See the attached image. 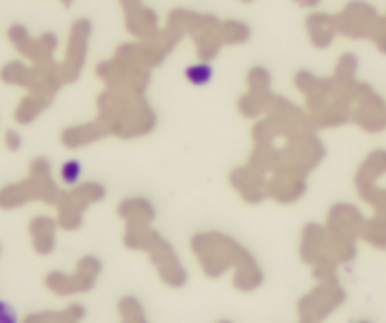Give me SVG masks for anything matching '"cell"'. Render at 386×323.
I'll use <instances>...</instances> for the list:
<instances>
[{
    "mask_svg": "<svg viewBox=\"0 0 386 323\" xmlns=\"http://www.w3.org/2000/svg\"><path fill=\"white\" fill-rule=\"evenodd\" d=\"M354 242H345L326 231L324 224L309 221L301 227L298 240V255L303 265L309 268L317 265H342L354 257Z\"/></svg>",
    "mask_w": 386,
    "mask_h": 323,
    "instance_id": "cell-6",
    "label": "cell"
},
{
    "mask_svg": "<svg viewBox=\"0 0 386 323\" xmlns=\"http://www.w3.org/2000/svg\"><path fill=\"white\" fill-rule=\"evenodd\" d=\"M231 286L239 293H254L263 286L265 282V273H263L262 263L258 261L252 249H246L237 267L229 274Z\"/></svg>",
    "mask_w": 386,
    "mask_h": 323,
    "instance_id": "cell-19",
    "label": "cell"
},
{
    "mask_svg": "<svg viewBox=\"0 0 386 323\" xmlns=\"http://www.w3.org/2000/svg\"><path fill=\"white\" fill-rule=\"evenodd\" d=\"M309 176L290 165H279L267 176V200L279 206H293L303 199L309 189Z\"/></svg>",
    "mask_w": 386,
    "mask_h": 323,
    "instance_id": "cell-10",
    "label": "cell"
},
{
    "mask_svg": "<svg viewBox=\"0 0 386 323\" xmlns=\"http://www.w3.org/2000/svg\"><path fill=\"white\" fill-rule=\"evenodd\" d=\"M342 303L345 291L339 280L314 282V286L303 293L295 305L298 323H324Z\"/></svg>",
    "mask_w": 386,
    "mask_h": 323,
    "instance_id": "cell-9",
    "label": "cell"
},
{
    "mask_svg": "<svg viewBox=\"0 0 386 323\" xmlns=\"http://www.w3.org/2000/svg\"><path fill=\"white\" fill-rule=\"evenodd\" d=\"M95 119L102 127L106 138L140 140L154 135L157 114L144 93L105 89L97 99Z\"/></svg>",
    "mask_w": 386,
    "mask_h": 323,
    "instance_id": "cell-1",
    "label": "cell"
},
{
    "mask_svg": "<svg viewBox=\"0 0 386 323\" xmlns=\"http://www.w3.org/2000/svg\"><path fill=\"white\" fill-rule=\"evenodd\" d=\"M212 70L208 67V62H195V64H189L186 69V78L189 83L193 85H205L206 81L211 80Z\"/></svg>",
    "mask_w": 386,
    "mask_h": 323,
    "instance_id": "cell-25",
    "label": "cell"
},
{
    "mask_svg": "<svg viewBox=\"0 0 386 323\" xmlns=\"http://www.w3.org/2000/svg\"><path fill=\"white\" fill-rule=\"evenodd\" d=\"M293 85L303 95V110L317 131L333 129L349 119L350 104L347 83H341L335 78L326 80L309 70H301L293 78Z\"/></svg>",
    "mask_w": 386,
    "mask_h": 323,
    "instance_id": "cell-2",
    "label": "cell"
},
{
    "mask_svg": "<svg viewBox=\"0 0 386 323\" xmlns=\"http://www.w3.org/2000/svg\"><path fill=\"white\" fill-rule=\"evenodd\" d=\"M121 242L127 249L146 255L157 280L168 289H182L187 284V268L167 236L156 227L124 229Z\"/></svg>",
    "mask_w": 386,
    "mask_h": 323,
    "instance_id": "cell-3",
    "label": "cell"
},
{
    "mask_svg": "<svg viewBox=\"0 0 386 323\" xmlns=\"http://www.w3.org/2000/svg\"><path fill=\"white\" fill-rule=\"evenodd\" d=\"M55 95L44 93V91H29V93L19 100L15 110H13V119L19 125H31L34 123L42 114L48 110Z\"/></svg>",
    "mask_w": 386,
    "mask_h": 323,
    "instance_id": "cell-20",
    "label": "cell"
},
{
    "mask_svg": "<svg viewBox=\"0 0 386 323\" xmlns=\"http://www.w3.org/2000/svg\"><path fill=\"white\" fill-rule=\"evenodd\" d=\"M19 323H46V316L44 310L40 312H31V314H27L19 319Z\"/></svg>",
    "mask_w": 386,
    "mask_h": 323,
    "instance_id": "cell-28",
    "label": "cell"
},
{
    "mask_svg": "<svg viewBox=\"0 0 386 323\" xmlns=\"http://www.w3.org/2000/svg\"><path fill=\"white\" fill-rule=\"evenodd\" d=\"M352 323H371V322H369V319H354Z\"/></svg>",
    "mask_w": 386,
    "mask_h": 323,
    "instance_id": "cell-32",
    "label": "cell"
},
{
    "mask_svg": "<svg viewBox=\"0 0 386 323\" xmlns=\"http://www.w3.org/2000/svg\"><path fill=\"white\" fill-rule=\"evenodd\" d=\"M116 316H118L116 323H152L142 301L131 293L124 295L116 303Z\"/></svg>",
    "mask_w": 386,
    "mask_h": 323,
    "instance_id": "cell-22",
    "label": "cell"
},
{
    "mask_svg": "<svg viewBox=\"0 0 386 323\" xmlns=\"http://www.w3.org/2000/svg\"><path fill=\"white\" fill-rule=\"evenodd\" d=\"M102 276V261L93 254L78 257L72 270H50L44 276V287L51 295L61 298L86 295L99 284Z\"/></svg>",
    "mask_w": 386,
    "mask_h": 323,
    "instance_id": "cell-8",
    "label": "cell"
},
{
    "mask_svg": "<svg viewBox=\"0 0 386 323\" xmlns=\"http://www.w3.org/2000/svg\"><path fill=\"white\" fill-rule=\"evenodd\" d=\"M326 231L331 236H335L345 242H354L356 236L361 235V218L360 212L349 202H335L331 206L324 219Z\"/></svg>",
    "mask_w": 386,
    "mask_h": 323,
    "instance_id": "cell-16",
    "label": "cell"
},
{
    "mask_svg": "<svg viewBox=\"0 0 386 323\" xmlns=\"http://www.w3.org/2000/svg\"><path fill=\"white\" fill-rule=\"evenodd\" d=\"M61 191L50 159L38 156L29 163L27 174L21 180L0 187V210H19L31 202L53 206Z\"/></svg>",
    "mask_w": 386,
    "mask_h": 323,
    "instance_id": "cell-4",
    "label": "cell"
},
{
    "mask_svg": "<svg viewBox=\"0 0 386 323\" xmlns=\"http://www.w3.org/2000/svg\"><path fill=\"white\" fill-rule=\"evenodd\" d=\"M89 38H91V23L88 19H76L69 31L62 61L59 62V70H61L65 83L78 80V76L81 74L86 59H88Z\"/></svg>",
    "mask_w": 386,
    "mask_h": 323,
    "instance_id": "cell-12",
    "label": "cell"
},
{
    "mask_svg": "<svg viewBox=\"0 0 386 323\" xmlns=\"http://www.w3.org/2000/svg\"><path fill=\"white\" fill-rule=\"evenodd\" d=\"M239 2H244V4H248V2H254V0H239Z\"/></svg>",
    "mask_w": 386,
    "mask_h": 323,
    "instance_id": "cell-33",
    "label": "cell"
},
{
    "mask_svg": "<svg viewBox=\"0 0 386 323\" xmlns=\"http://www.w3.org/2000/svg\"><path fill=\"white\" fill-rule=\"evenodd\" d=\"M116 214L124 229H146L154 227L157 208L146 195H127L116 205Z\"/></svg>",
    "mask_w": 386,
    "mask_h": 323,
    "instance_id": "cell-14",
    "label": "cell"
},
{
    "mask_svg": "<svg viewBox=\"0 0 386 323\" xmlns=\"http://www.w3.org/2000/svg\"><path fill=\"white\" fill-rule=\"evenodd\" d=\"M106 138L102 127L97 119L91 121H80V123H70L62 127L59 132V144L69 151H80V149L91 148L95 144L102 142Z\"/></svg>",
    "mask_w": 386,
    "mask_h": 323,
    "instance_id": "cell-18",
    "label": "cell"
},
{
    "mask_svg": "<svg viewBox=\"0 0 386 323\" xmlns=\"http://www.w3.org/2000/svg\"><path fill=\"white\" fill-rule=\"evenodd\" d=\"M119 6L124 10L125 29L137 40H148L161 31L157 13L144 6L142 0H119Z\"/></svg>",
    "mask_w": 386,
    "mask_h": 323,
    "instance_id": "cell-15",
    "label": "cell"
},
{
    "mask_svg": "<svg viewBox=\"0 0 386 323\" xmlns=\"http://www.w3.org/2000/svg\"><path fill=\"white\" fill-rule=\"evenodd\" d=\"M214 323H233L231 319H227V317H222V319H216Z\"/></svg>",
    "mask_w": 386,
    "mask_h": 323,
    "instance_id": "cell-30",
    "label": "cell"
},
{
    "mask_svg": "<svg viewBox=\"0 0 386 323\" xmlns=\"http://www.w3.org/2000/svg\"><path fill=\"white\" fill-rule=\"evenodd\" d=\"M305 29L312 48L322 50V48H328V46L331 44L333 36H335V18H331V15H328V13L324 12H312L311 15L307 18Z\"/></svg>",
    "mask_w": 386,
    "mask_h": 323,
    "instance_id": "cell-21",
    "label": "cell"
},
{
    "mask_svg": "<svg viewBox=\"0 0 386 323\" xmlns=\"http://www.w3.org/2000/svg\"><path fill=\"white\" fill-rule=\"evenodd\" d=\"M246 249L235 236L220 229H203L189 236V252L201 274L208 280L229 276Z\"/></svg>",
    "mask_w": 386,
    "mask_h": 323,
    "instance_id": "cell-5",
    "label": "cell"
},
{
    "mask_svg": "<svg viewBox=\"0 0 386 323\" xmlns=\"http://www.w3.org/2000/svg\"><path fill=\"white\" fill-rule=\"evenodd\" d=\"M273 99L271 93V74L265 67L255 64L246 74V91L237 100V112L248 121H258L265 116L269 102Z\"/></svg>",
    "mask_w": 386,
    "mask_h": 323,
    "instance_id": "cell-11",
    "label": "cell"
},
{
    "mask_svg": "<svg viewBox=\"0 0 386 323\" xmlns=\"http://www.w3.org/2000/svg\"><path fill=\"white\" fill-rule=\"evenodd\" d=\"M0 323H19V317L10 305L0 301Z\"/></svg>",
    "mask_w": 386,
    "mask_h": 323,
    "instance_id": "cell-27",
    "label": "cell"
},
{
    "mask_svg": "<svg viewBox=\"0 0 386 323\" xmlns=\"http://www.w3.org/2000/svg\"><path fill=\"white\" fill-rule=\"evenodd\" d=\"M295 4H299V6H305V8H314L320 2V0H293Z\"/></svg>",
    "mask_w": 386,
    "mask_h": 323,
    "instance_id": "cell-29",
    "label": "cell"
},
{
    "mask_svg": "<svg viewBox=\"0 0 386 323\" xmlns=\"http://www.w3.org/2000/svg\"><path fill=\"white\" fill-rule=\"evenodd\" d=\"M250 38V27L237 19L220 21V42L222 46H241Z\"/></svg>",
    "mask_w": 386,
    "mask_h": 323,
    "instance_id": "cell-23",
    "label": "cell"
},
{
    "mask_svg": "<svg viewBox=\"0 0 386 323\" xmlns=\"http://www.w3.org/2000/svg\"><path fill=\"white\" fill-rule=\"evenodd\" d=\"M57 180L62 186H76L81 180V165L76 159H67L57 170Z\"/></svg>",
    "mask_w": 386,
    "mask_h": 323,
    "instance_id": "cell-24",
    "label": "cell"
},
{
    "mask_svg": "<svg viewBox=\"0 0 386 323\" xmlns=\"http://www.w3.org/2000/svg\"><path fill=\"white\" fill-rule=\"evenodd\" d=\"M62 4H65V6H70V4H72V2H74V0H61Z\"/></svg>",
    "mask_w": 386,
    "mask_h": 323,
    "instance_id": "cell-31",
    "label": "cell"
},
{
    "mask_svg": "<svg viewBox=\"0 0 386 323\" xmlns=\"http://www.w3.org/2000/svg\"><path fill=\"white\" fill-rule=\"evenodd\" d=\"M59 225L55 218L50 214H36L29 219L27 225V235L31 242L32 252L40 257H48L57 249V235H59Z\"/></svg>",
    "mask_w": 386,
    "mask_h": 323,
    "instance_id": "cell-17",
    "label": "cell"
},
{
    "mask_svg": "<svg viewBox=\"0 0 386 323\" xmlns=\"http://www.w3.org/2000/svg\"><path fill=\"white\" fill-rule=\"evenodd\" d=\"M106 199V187L99 180H80L76 186L62 189L59 199L53 205V218L59 229L74 233L84 225L86 212L100 205Z\"/></svg>",
    "mask_w": 386,
    "mask_h": 323,
    "instance_id": "cell-7",
    "label": "cell"
},
{
    "mask_svg": "<svg viewBox=\"0 0 386 323\" xmlns=\"http://www.w3.org/2000/svg\"><path fill=\"white\" fill-rule=\"evenodd\" d=\"M227 184L244 205L258 206L267 200V176L244 161L233 167L227 174Z\"/></svg>",
    "mask_w": 386,
    "mask_h": 323,
    "instance_id": "cell-13",
    "label": "cell"
},
{
    "mask_svg": "<svg viewBox=\"0 0 386 323\" xmlns=\"http://www.w3.org/2000/svg\"><path fill=\"white\" fill-rule=\"evenodd\" d=\"M2 144H4V148H6L8 151L15 153V151H19V148L23 146V138H21V135H19L15 129H8V131L4 132V137H2Z\"/></svg>",
    "mask_w": 386,
    "mask_h": 323,
    "instance_id": "cell-26",
    "label": "cell"
}]
</instances>
